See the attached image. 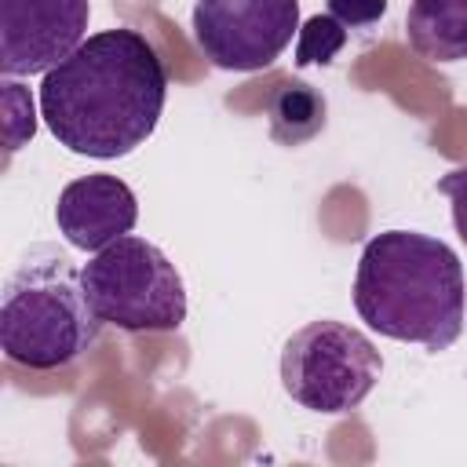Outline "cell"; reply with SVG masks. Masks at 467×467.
Returning <instances> with one entry per match:
<instances>
[{"label":"cell","mask_w":467,"mask_h":467,"mask_svg":"<svg viewBox=\"0 0 467 467\" xmlns=\"http://www.w3.org/2000/svg\"><path fill=\"white\" fill-rule=\"evenodd\" d=\"M168 99V69L157 47L128 26L91 33L69 58L44 73L40 117L77 157L117 161L139 150Z\"/></svg>","instance_id":"cell-1"},{"label":"cell","mask_w":467,"mask_h":467,"mask_svg":"<svg viewBox=\"0 0 467 467\" xmlns=\"http://www.w3.org/2000/svg\"><path fill=\"white\" fill-rule=\"evenodd\" d=\"M463 266L445 241L420 230H383L361 248L354 306L372 332L449 350L463 332Z\"/></svg>","instance_id":"cell-2"},{"label":"cell","mask_w":467,"mask_h":467,"mask_svg":"<svg viewBox=\"0 0 467 467\" xmlns=\"http://www.w3.org/2000/svg\"><path fill=\"white\" fill-rule=\"evenodd\" d=\"M99 325L80 270L55 248H33L4 288L0 347L7 361L33 372H51L84 358L99 339Z\"/></svg>","instance_id":"cell-3"},{"label":"cell","mask_w":467,"mask_h":467,"mask_svg":"<svg viewBox=\"0 0 467 467\" xmlns=\"http://www.w3.org/2000/svg\"><path fill=\"white\" fill-rule=\"evenodd\" d=\"M80 281L102 325L124 332H175L186 321V285L175 263L146 237H117L84 263Z\"/></svg>","instance_id":"cell-4"},{"label":"cell","mask_w":467,"mask_h":467,"mask_svg":"<svg viewBox=\"0 0 467 467\" xmlns=\"http://www.w3.org/2000/svg\"><path fill=\"white\" fill-rule=\"evenodd\" d=\"M383 358L376 343L332 317L310 321L288 336L281 350V387L285 394L321 416L354 412L379 383Z\"/></svg>","instance_id":"cell-5"},{"label":"cell","mask_w":467,"mask_h":467,"mask_svg":"<svg viewBox=\"0 0 467 467\" xmlns=\"http://www.w3.org/2000/svg\"><path fill=\"white\" fill-rule=\"evenodd\" d=\"M193 40L215 69L255 73L299 33V0H197Z\"/></svg>","instance_id":"cell-6"},{"label":"cell","mask_w":467,"mask_h":467,"mask_svg":"<svg viewBox=\"0 0 467 467\" xmlns=\"http://www.w3.org/2000/svg\"><path fill=\"white\" fill-rule=\"evenodd\" d=\"M88 0H0V73L36 77L69 58L88 33Z\"/></svg>","instance_id":"cell-7"},{"label":"cell","mask_w":467,"mask_h":467,"mask_svg":"<svg viewBox=\"0 0 467 467\" xmlns=\"http://www.w3.org/2000/svg\"><path fill=\"white\" fill-rule=\"evenodd\" d=\"M58 234L80 252H102L139 223V201L117 175L95 171L62 186L55 204Z\"/></svg>","instance_id":"cell-8"},{"label":"cell","mask_w":467,"mask_h":467,"mask_svg":"<svg viewBox=\"0 0 467 467\" xmlns=\"http://www.w3.org/2000/svg\"><path fill=\"white\" fill-rule=\"evenodd\" d=\"M409 47L427 62L467 58V0H412L405 15Z\"/></svg>","instance_id":"cell-9"},{"label":"cell","mask_w":467,"mask_h":467,"mask_svg":"<svg viewBox=\"0 0 467 467\" xmlns=\"http://www.w3.org/2000/svg\"><path fill=\"white\" fill-rule=\"evenodd\" d=\"M266 124L277 146H306L325 131L328 102L306 80H281L266 99Z\"/></svg>","instance_id":"cell-10"},{"label":"cell","mask_w":467,"mask_h":467,"mask_svg":"<svg viewBox=\"0 0 467 467\" xmlns=\"http://www.w3.org/2000/svg\"><path fill=\"white\" fill-rule=\"evenodd\" d=\"M347 44V26L332 15H314L296 33V66H328Z\"/></svg>","instance_id":"cell-11"},{"label":"cell","mask_w":467,"mask_h":467,"mask_svg":"<svg viewBox=\"0 0 467 467\" xmlns=\"http://www.w3.org/2000/svg\"><path fill=\"white\" fill-rule=\"evenodd\" d=\"M0 106H4V142H7V153H15L22 142L33 139L36 131V113H33V99L22 84H15V77H4L0 84Z\"/></svg>","instance_id":"cell-12"},{"label":"cell","mask_w":467,"mask_h":467,"mask_svg":"<svg viewBox=\"0 0 467 467\" xmlns=\"http://www.w3.org/2000/svg\"><path fill=\"white\" fill-rule=\"evenodd\" d=\"M328 15L347 29H365L387 15V0H328Z\"/></svg>","instance_id":"cell-13"},{"label":"cell","mask_w":467,"mask_h":467,"mask_svg":"<svg viewBox=\"0 0 467 467\" xmlns=\"http://www.w3.org/2000/svg\"><path fill=\"white\" fill-rule=\"evenodd\" d=\"M438 190L449 197V204H452V226L460 234V241L467 244V164L456 168V171H449V175H441Z\"/></svg>","instance_id":"cell-14"}]
</instances>
